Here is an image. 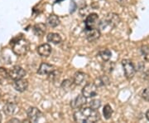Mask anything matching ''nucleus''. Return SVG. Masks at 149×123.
<instances>
[{"instance_id":"f257e3e1","label":"nucleus","mask_w":149,"mask_h":123,"mask_svg":"<svg viewBox=\"0 0 149 123\" xmlns=\"http://www.w3.org/2000/svg\"><path fill=\"white\" fill-rule=\"evenodd\" d=\"M100 119L98 110L92 107H82L74 113V120L76 122L95 123Z\"/></svg>"},{"instance_id":"f03ea898","label":"nucleus","mask_w":149,"mask_h":123,"mask_svg":"<svg viewBox=\"0 0 149 123\" xmlns=\"http://www.w3.org/2000/svg\"><path fill=\"white\" fill-rule=\"evenodd\" d=\"M13 52L17 56H24L27 53L30 48V43L24 38H17L11 41Z\"/></svg>"},{"instance_id":"7ed1b4c3","label":"nucleus","mask_w":149,"mask_h":123,"mask_svg":"<svg viewBox=\"0 0 149 123\" xmlns=\"http://www.w3.org/2000/svg\"><path fill=\"white\" fill-rule=\"evenodd\" d=\"M119 22H120V18L118 14L114 13H109L105 16V18H104V19L100 22V25L103 27L109 26L113 28L118 26Z\"/></svg>"},{"instance_id":"20e7f679","label":"nucleus","mask_w":149,"mask_h":123,"mask_svg":"<svg viewBox=\"0 0 149 123\" xmlns=\"http://www.w3.org/2000/svg\"><path fill=\"white\" fill-rule=\"evenodd\" d=\"M122 66L126 78L128 80L132 79L136 73V68L133 62L128 59H124L122 61Z\"/></svg>"},{"instance_id":"39448f33","label":"nucleus","mask_w":149,"mask_h":123,"mask_svg":"<svg viewBox=\"0 0 149 123\" xmlns=\"http://www.w3.org/2000/svg\"><path fill=\"white\" fill-rule=\"evenodd\" d=\"M8 75L12 80H19L26 76V71L20 66H14L8 71Z\"/></svg>"},{"instance_id":"423d86ee","label":"nucleus","mask_w":149,"mask_h":123,"mask_svg":"<svg viewBox=\"0 0 149 123\" xmlns=\"http://www.w3.org/2000/svg\"><path fill=\"white\" fill-rule=\"evenodd\" d=\"M98 93V86L94 82H89L85 84L82 89V94L86 98H91L95 96Z\"/></svg>"},{"instance_id":"0eeeda50","label":"nucleus","mask_w":149,"mask_h":123,"mask_svg":"<svg viewBox=\"0 0 149 123\" xmlns=\"http://www.w3.org/2000/svg\"><path fill=\"white\" fill-rule=\"evenodd\" d=\"M27 115L29 121L32 122H37L42 117V112L37 107H29L27 111Z\"/></svg>"},{"instance_id":"6e6552de","label":"nucleus","mask_w":149,"mask_h":123,"mask_svg":"<svg viewBox=\"0 0 149 123\" xmlns=\"http://www.w3.org/2000/svg\"><path fill=\"white\" fill-rule=\"evenodd\" d=\"M86 102H86V97L83 94H80V95H78L76 96L74 100H72L70 102V107L72 109L78 110V109H80V108L85 107Z\"/></svg>"},{"instance_id":"1a4fd4ad","label":"nucleus","mask_w":149,"mask_h":123,"mask_svg":"<svg viewBox=\"0 0 149 123\" xmlns=\"http://www.w3.org/2000/svg\"><path fill=\"white\" fill-rule=\"evenodd\" d=\"M99 19V16L98 14L96 13H91L89 14L85 22V30H88V29H92L95 27L97 21Z\"/></svg>"},{"instance_id":"9d476101","label":"nucleus","mask_w":149,"mask_h":123,"mask_svg":"<svg viewBox=\"0 0 149 123\" xmlns=\"http://www.w3.org/2000/svg\"><path fill=\"white\" fill-rule=\"evenodd\" d=\"M100 37V31L98 28H92L85 30V38L89 42H94Z\"/></svg>"},{"instance_id":"9b49d317","label":"nucleus","mask_w":149,"mask_h":123,"mask_svg":"<svg viewBox=\"0 0 149 123\" xmlns=\"http://www.w3.org/2000/svg\"><path fill=\"white\" fill-rule=\"evenodd\" d=\"M54 70H55V67L53 65L49 64L47 63H42L37 70V73L39 75H49Z\"/></svg>"},{"instance_id":"f8f14e48","label":"nucleus","mask_w":149,"mask_h":123,"mask_svg":"<svg viewBox=\"0 0 149 123\" xmlns=\"http://www.w3.org/2000/svg\"><path fill=\"white\" fill-rule=\"evenodd\" d=\"M88 81V75L82 72H76L73 77V82L75 85H83Z\"/></svg>"},{"instance_id":"ddd939ff","label":"nucleus","mask_w":149,"mask_h":123,"mask_svg":"<svg viewBox=\"0 0 149 123\" xmlns=\"http://www.w3.org/2000/svg\"><path fill=\"white\" fill-rule=\"evenodd\" d=\"M52 47L50 44L48 43H44L40 45L38 48H37V53L38 54L41 56V57H45V58H47L50 56V54L52 53Z\"/></svg>"},{"instance_id":"4468645a","label":"nucleus","mask_w":149,"mask_h":123,"mask_svg":"<svg viewBox=\"0 0 149 123\" xmlns=\"http://www.w3.org/2000/svg\"><path fill=\"white\" fill-rule=\"evenodd\" d=\"M13 87L16 91H19V92H23L27 89L28 87V82L24 79H19V80L14 81L13 83Z\"/></svg>"},{"instance_id":"2eb2a0df","label":"nucleus","mask_w":149,"mask_h":123,"mask_svg":"<svg viewBox=\"0 0 149 123\" xmlns=\"http://www.w3.org/2000/svg\"><path fill=\"white\" fill-rule=\"evenodd\" d=\"M46 32H47V26L45 23L39 22V23L35 24L33 27V32L37 37H42Z\"/></svg>"},{"instance_id":"dca6fc26","label":"nucleus","mask_w":149,"mask_h":123,"mask_svg":"<svg viewBox=\"0 0 149 123\" xmlns=\"http://www.w3.org/2000/svg\"><path fill=\"white\" fill-rule=\"evenodd\" d=\"M47 41L49 43H53V44H59L61 43V37L60 36L58 33H55V32H51L47 35Z\"/></svg>"},{"instance_id":"f3484780","label":"nucleus","mask_w":149,"mask_h":123,"mask_svg":"<svg viewBox=\"0 0 149 123\" xmlns=\"http://www.w3.org/2000/svg\"><path fill=\"white\" fill-rule=\"evenodd\" d=\"M16 108L17 106L14 103H13V102H8L5 106L3 107V112H4L6 115L11 116V115L14 114L15 111H16Z\"/></svg>"},{"instance_id":"a211bd4d","label":"nucleus","mask_w":149,"mask_h":123,"mask_svg":"<svg viewBox=\"0 0 149 123\" xmlns=\"http://www.w3.org/2000/svg\"><path fill=\"white\" fill-rule=\"evenodd\" d=\"M47 24L52 27H56L58 26L60 24V19H59L58 16L55 15V14H52L47 18Z\"/></svg>"},{"instance_id":"6ab92c4d","label":"nucleus","mask_w":149,"mask_h":123,"mask_svg":"<svg viewBox=\"0 0 149 123\" xmlns=\"http://www.w3.org/2000/svg\"><path fill=\"white\" fill-rule=\"evenodd\" d=\"M95 84L97 86H105L109 84V78L107 76H100L96 79Z\"/></svg>"},{"instance_id":"aec40b11","label":"nucleus","mask_w":149,"mask_h":123,"mask_svg":"<svg viewBox=\"0 0 149 123\" xmlns=\"http://www.w3.org/2000/svg\"><path fill=\"white\" fill-rule=\"evenodd\" d=\"M99 55L104 62H106V61H109V59L111 58L112 53L109 49H102L100 51Z\"/></svg>"},{"instance_id":"412c9836","label":"nucleus","mask_w":149,"mask_h":123,"mask_svg":"<svg viewBox=\"0 0 149 123\" xmlns=\"http://www.w3.org/2000/svg\"><path fill=\"white\" fill-rule=\"evenodd\" d=\"M103 114H104V118L106 120H109V119L111 118L112 115H113V109H112V107L109 104L105 105L104 107Z\"/></svg>"},{"instance_id":"4be33fe9","label":"nucleus","mask_w":149,"mask_h":123,"mask_svg":"<svg viewBox=\"0 0 149 123\" xmlns=\"http://www.w3.org/2000/svg\"><path fill=\"white\" fill-rule=\"evenodd\" d=\"M60 76H61V72H60L59 71H57L56 69H55L52 72H51V73L48 75V79L51 81L52 82H56L57 80H59Z\"/></svg>"},{"instance_id":"5701e85b","label":"nucleus","mask_w":149,"mask_h":123,"mask_svg":"<svg viewBox=\"0 0 149 123\" xmlns=\"http://www.w3.org/2000/svg\"><path fill=\"white\" fill-rule=\"evenodd\" d=\"M8 77L9 75L7 70L3 67H0V84H4V82L7 81Z\"/></svg>"},{"instance_id":"b1692460","label":"nucleus","mask_w":149,"mask_h":123,"mask_svg":"<svg viewBox=\"0 0 149 123\" xmlns=\"http://www.w3.org/2000/svg\"><path fill=\"white\" fill-rule=\"evenodd\" d=\"M113 67H114V64L112 62H109V61H106L104 63V64L103 65V70L108 73L112 72L113 70Z\"/></svg>"},{"instance_id":"393cba45","label":"nucleus","mask_w":149,"mask_h":123,"mask_svg":"<svg viewBox=\"0 0 149 123\" xmlns=\"http://www.w3.org/2000/svg\"><path fill=\"white\" fill-rule=\"evenodd\" d=\"M72 82H71L69 79H66V80H64L62 82H61V87L65 90V91H67V90H69L70 88L71 87V86H72Z\"/></svg>"},{"instance_id":"a878e982","label":"nucleus","mask_w":149,"mask_h":123,"mask_svg":"<svg viewBox=\"0 0 149 123\" xmlns=\"http://www.w3.org/2000/svg\"><path fill=\"white\" fill-rule=\"evenodd\" d=\"M90 106H91V107H92V108L98 110L100 107H101V101H100V100H98V99H96V100H92V101L90 102Z\"/></svg>"},{"instance_id":"bb28decb","label":"nucleus","mask_w":149,"mask_h":123,"mask_svg":"<svg viewBox=\"0 0 149 123\" xmlns=\"http://www.w3.org/2000/svg\"><path fill=\"white\" fill-rule=\"evenodd\" d=\"M141 52H142V54L143 55L144 58L148 59V57L149 55V47L148 45H144L141 48Z\"/></svg>"},{"instance_id":"cd10ccee","label":"nucleus","mask_w":149,"mask_h":123,"mask_svg":"<svg viewBox=\"0 0 149 123\" xmlns=\"http://www.w3.org/2000/svg\"><path fill=\"white\" fill-rule=\"evenodd\" d=\"M142 97L143 98L145 101L149 102V88H145L143 91H142V94H141Z\"/></svg>"},{"instance_id":"c85d7f7f","label":"nucleus","mask_w":149,"mask_h":123,"mask_svg":"<svg viewBox=\"0 0 149 123\" xmlns=\"http://www.w3.org/2000/svg\"><path fill=\"white\" fill-rule=\"evenodd\" d=\"M9 122H19V120L18 119H11Z\"/></svg>"},{"instance_id":"c756f323","label":"nucleus","mask_w":149,"mask_h":123,"mask_svg":"<svg viewBox=\"0 0 149 123\" xmlns=\"http://www.w3.org/2000/svg\"><path fill=\"white\" fill-rule=\"evenodd\" d=\"M146 117H147V119L149 121V110L146 112Z\"/></svg>"},{"instance_id":"7c9ffc66","label":"nucleus","mask_w":149,"mask_h":123,"mask_svg":"<svg viewBox=\"0 0 149 123\" xmlns=\"http://www.w3.org/2000/svg\"><path fill=\"white\" fill-rule=\"evenodd\" d=\"M1 121H2V117H1V114H0V122H1Z\"/></svg>"},{"instance_id":"2f4dec72","label":"nucleus","mask_w":149,"mask_h":123,"mask_svg":"<svg viewBox=\"0 0 149 123\" xmlns=\"http://www.w3.org/2000/svg\"><path fill=\"white\" fill-rule=\"evenodd\" d=\"M2 96V91H1V90H0V97Z\"/></svg>"}]
</instances>
